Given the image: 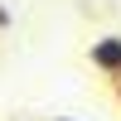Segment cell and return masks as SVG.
<instances>
[{
    "label": "cell",
    "mask_w": 121,
    "mask_h": 121,
    "mask_svg": "<svg viewBox=\"0 0 121 121\" xmlns=\"http://www.w3.org/2000/svg\"><path fill=\"white\" fill-rule=\"evenodd\" d=\"M87 63L97 68L102 78H121V34H97L92 44H87Z\"/></svg>",
    "instance_id": "1"
},
{
    "label": "cell",
    "mask_w": 121,
    "mask_h": 121,
    "mask_svg": "<svg viewBox=\"0 0 121 121\" xmlns=\"http://www.w3.org/2000/svg\"><path fill=\"white\" fill-rule=\"evenodd\" d=\"M0 29H15V10H10L5 0H0Z\"/></svg>",
    "instance_id": "2"
},
{
    "label": "cell",
    "mask_w": 121,
    "mask_h": 121,
    "mask_svg": "<svg viewBox=\"0 0 121 121\" xmlns=\"http://www.w3.org/2000/svg\"><path fill=\"white\" fill-rule=\"evenodd\" d=\"M53 121H78V116H53Z\"/></svg>",
    "instance_id": "3"
},
{
    "label": "cell",
    "mask_w": 121,
    "mask_h": 121,
    "mask_svg": "<svg viewBox=\"0 0 121 121\" xmlns=\"http://www.w3.org/2000/svg\"><path fill=\"white\" fill-rule=\"evenodd\" d=\"M116 107H121V82H116Z\"/></svg>",
    "instance_id": "4"
},
{
    "label": "cell",
    "mask_w": 121,
    "mask_h": 121,
    "mask_svg": "<svg viewBox=\"0 0 121 121\" xmlns=\"http://www.w3.org/2000/svg\"><path fill=\"white\" fill-rule=\"evenodd\" d=\"M116 82H121V78H116Z\"/></svg>",
    "instance_id": "5"
}]
</instances>
